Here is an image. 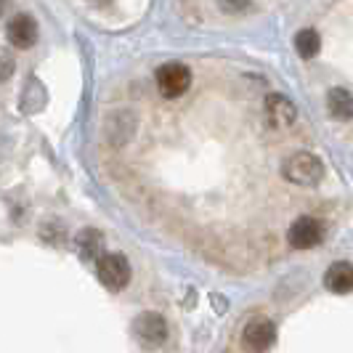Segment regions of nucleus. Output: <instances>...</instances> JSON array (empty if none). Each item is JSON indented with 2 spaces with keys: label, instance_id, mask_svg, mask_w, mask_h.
<instances>
[{
  "label": "nucleus",
  "instance_id": "obj_1",
  "mask_svg": "<svg viewBox=\"0 0 353 353\" xmlns=\"http://www.w3.org/2000/svg\"><path fill=\"white\" fill-rule=\"evenodd\" d=\"M282 176L290 181V183H298V186H314L324 178V165L316 154L311 152H298L284 162Z\"/></svg>",
  "mask_w": 353,
  "mask_h": 353
},
{
  "label": "nucleus",
  "instance_id": "obj_2",
  "mask_svg": "<svg viewBox=\"0 0 353 353\" xmlns=\"http://www.w3.org/2000/svg\"><path fill=\"white\" fill-rule=\"evenodd\" d=\"M154 80H157V88L165 99H178L192 88V70L181 61H168L157 70Z\"/></svg>",
  "mask_w": 353,
  "mask_h": 353
},
{
  "label": "nucleus",
  "instance_id": "obj_3",
  "mask_svg": "<svg viewBox=\"0 0 353 353\" xmlns=\"http://www.w3.org/2000/svg\"><path fill=\"white\" fill-rule=\"evenodd\" d=\"M96 274H99V282L109 287V290H123L128 287L130 282V263H128V258L120 255V252H106L99 258V263H96Z\"/></svg>",
  "mask_w": 353,
  "mask_h": 353
},
{
  "label": "nucleus",
  "instance_id": "obj_4",
  "mask_svg": "<svg viewBox=\"0 0 353 353\" xmlns=\"http://www.w3.org/2000/svg\"><path fill=\"white\" fill-rule=\"evenodd\" d=\"M321 239H324V226H321V221L308 218V215L298 218V221L290 226V231H287V242L295 250L316 248V245H321Z\"/></svg>",
  "mask_w": 353,
  "mask_h": 353
},
{
  "label": "nucleus",
  "instance_id": "obj_5",
  "mask_svg": "<svg viewBox=\"0 0 353 353\" xmlns=\"http://www.w3.org/2000/svg\"><path fill=\"white\" fill-rule=\"evenodd\" d=\"M6 37L14 48L27 51L37 43V21L30 14H17L6 27Z\"/></svg>",
  "mask_w": 353,
  "mask_h": 353
},
{
  "label": "nucleus",
  "instance_id": "obj_6",
  "mask_svg": "<svg viewBox=\"0 0 353 353\" xmlns=\"http://www.w3.org/2000/svg\"><path fill=\"white\" fill-rule=\"evenodd\" d=\"M265 117H268V123L274 125V128H290V125L295 123V117H298V109H295V104L287 96L274 93V96L265 99Z\"/></svg>",
  "mask_w": 353,
  "mask_h": 353
},
{
  "label": "nucleus",
  "instance_id": "obj_7",
  "mask_svg": "<svg viewBox=\"0 0 353 353\" xmlns=\"http://www.w3.org/2000/svg\"><path fill=\"white\" fill-rule=\"evenodd\" d=\"M276 340V327L268 319H252L245 327V345L252 351H265Z\"/></svg>",
  "mask_w": 353,
  "mask_h": 353
},
{
  "label": "nucleus",
  "instance_id": "obj_8",
  "mask_svg": "<svg viewBox=\"0 0 353 353\" xmlns=\"http://www.w3.org/2000/svg\"><path fill=\"white\" fill-rule=\"evenodd\" d=\"M133 330H136V335L141 337L146 345H159L168 337V324H165V319L159 316V314H141V316L136 319Z\"/></svg>",
  "mask_w": 353,
  "mask_h": 353
},
{
  "label": "nucleus",
  "instance_id": "obj_9",
  "mask_svg": "<svg viewBox=\"0 0 353 353\" xmlns=\"http://www.w3.org/2000/svg\"><path fill=\"white\" fill-rule=\"evenodd\" d=\"M324 287L330 292L345 295L353 290V265L351 263H332L324 274Z\"/></svg>",
  "mask_w": 353,
  "mask_h": 353
},
{
  "label": "nucleus",
  "instance_id": "obj_10",
  "mask_svg": "<svg viewBox=\"0 0 353 353\" xmlns=\"http://www.w3.org/2000/svg\"><path fill=\"white\" fill-rule=\"evenodd\" d=\"M77 250H80V258H83V261H99L101 252H104V236H101V231H96V229L80 231V236H77Z\"/></svg>",
  "mask_w": 353,
  "mask_h": 353
},
{
  "label": "nucleus",
  "instance_id": "obj_11",
  "mask_svg": "<svg viewBox=\"0 0 353 353\" xmlns=\"http://www.w3.org/2000/svg\"><path fill=\"white\" fill-rule=\"evenodd\" d=\"M327 109L335 120H351L353 117V96L345 88H332L327 96Z\"/></svg>",
  "mask_w": 353,
  "mask_h": 353
},
{
  "label": "nucleus",
  "instance_id": "obj_12",
  "mask_svg": "<svg viewBox=\"0 0 353 353\" xmlns=\"http://www.w3.org/2000/svg\"><path fill=\"white\" fill-rule=\"evenodd\" d=\"M321 48V40L314 30H301L298 35H295V51L301 53L303 59H314Z\"/></svg>",
  "mask_w": 353,
  "mask_h": 353
},
{
  "label": "nucleus",
  "instance_id": "obj_13",
  "mask_svg": "<svg viewBox=\"0 0 353 353\" xmlns=\"http://www.w3.org/2000/svg\"><path fill=\"white\" fill-rule=\"evenodd\" d=\"M17 70V64H14V59L8 56L6 51H0V83H6L11 74Z\"/></svg>",
  "mask_w": 353,
  "mask_h": 353
},
{
  "label": "nucleus",
  "instance_id": "obj_14",
  "mask_svg": "<svg viewBox=\"0 0 353 353\" xmlns=\"http://www.w3.org/2000/svg\"><path fill=\"white\" fill-rule=\"evenodd\" d=\"M218 6H221V11H226V14H242L250 6V0H218Z\"/></svg>",
  "mask_w": 353,
  "mask_h": 353
},
{
  "label": "nucleus",
  "instance_id": "obj_15",
  "mask_svg": "<svg viewBox=\"0 0 353 353\" xmlns=\"http://www.w3.org/2000/svg\"><path fill=\"white\" fill-rule=\"evenodd\" d=\"M8 6H11V0H0V17L8 11Z\"/></svg>",
  "mask_w": 353,
  "mask_h": 353
},
{
  "label": "nucleus",
  "instance_id": "obj_16",
  "mask_svg": "<svg viewBox=\"0 0 353 353\" xmlns=\"http://www.w3.org/2000/svg\"><path fill=\"white\" fill-rule=\"evenodd\" d=\"M90 3H93V6H106L109 0H90Z\"/></svg>",
  "mask_w": 353,
  "mask_h": 353
}]
</instances>
